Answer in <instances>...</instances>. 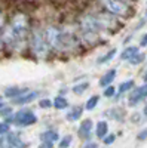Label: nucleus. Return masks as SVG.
I'll list each match as a JSON object with an SVG mask.
<instances>
[{"label": "nucleus", "instance_id": "obj_36", "mask_svg": "<svg viewBox=\"0 0 147 148\" xmlns=\"http://www.w3.org/2000/svg\"><path fill=\"white\" fill-rule=\"evenodd\" d=\"M143 117L144 119H147V104L144 105V108H143Z\"/></svg>", "mask_w": 147, "mask_h": 148}, {"label": "nucleus", "instance_id": "obj_6", "mask_svg": "<svg viewBox=\"0 0 147 148\" xmlns=\"http://www.w3.org/2000/svg\"><path fill=\"white\" fill-rule=\"evenodd\" d=\"M37 123V116L34 114L33 110H28V108H21L18 110L17 113L12 117V125H15L17 127H28V126H33Z\"/></svg>", "mask_w": 147, "mask_h": 148}, {"label": "nucleus", "instance_id": "obj_10", "mask_svg": "<svg viewBox=\"0 0 147 148\" xmlns=\"http://www.w3.org/2000/svg\"><path fill=\"white\" fill-rule=\"evenodd\" d=\"M37 98H39V92L30 90L28 93L22 95L19 98H15V99H12V104H15V105H27V104L33 102L34 99H37Z\"/></svg>", "mask_w": 147, "mask_h": 148}, {"label": "nucleus", "instance_id": "obj_12", "mask_svg": "<svg viewBox=\"0 0 147 148\" xmlns=\"http://www.w3.org/2000/svg\"><path fill=\"white\" fill-rule=\"evenodd\" d=\"M116 74H117V71H116V68H112V70H108L104 76L100 79V82H98V84H100V88H108V86H112L113 84V80L116 79Z\"/></svg>", "mask_w": 147, "mask_h": 148}, {"label": "nucleus", "instance_id": "obj_19", "mask_svg": "<svg viewBox=\"0 0 147 148\" xmlns=\"http://www.w3.org/2000/svg\"><path fill=\"white\" fill-rule=\"evenodd\" d=\"M54 108L55 110H59V111H63V110H67L68 108V101H67V98L66 96H55L54 98Z\"/></svg>", "mask_w": 147, "mask_h": 148}, {"label": "nucleus", "instance_id": "obj_11", "mask_svg": "<svg viewBox=\"0 0 147 148\" xmlns=\"http://www.w3.org/2000/svg\"><path fill=\"white\" fill-rule=\"evenodd\" d=\"M40 142H51V144H55L57 141L59 142V133L55 130V129H48L45 132L40 133Z\"/></svg>", "mask_w": 147, "mask_h": 148}, {"label": "nucleus", "instance_id": "obj_23", "mask_svg": "<svg viewBox=\"0 0 147 148\" xmlns=\"http://www.w3.org/2000/svg\"><path fill=\"white\" fill-rule=\"evenodd\" d=\"M71 141H73V136H71V135H66L64 138L59 139L58 148H68V147L71 145Z\"/></svg>", "mask_w": 147, "mask_h": 148}, {"label": "nucleus", "instance_id": "obj_25", "mask_svg": "<svg viewBox=\"0 0 147 148\" xmlns=\"http://www.w3.org/2000/svg\"><path fill=\"white\" fill-rule=\"evenodd\" d=\"M116 93H117V89L115 88L113 84H112V86H108V88H106L104 92H103V95H104L106 98H115Z\"/></svg>", "mask_w": 147, "mask_h": 148}, {"label": "nucleus", "instance_id": "obj_14", "mask_svg": "<svg viewBox=\"0 0 147 148\" xmlns=\"http://www.w3.org/2000/svg\"><path fill=\"white\" fill-rule=\"evenodd\" d=\"M83 116V107L80 105H76V107H71L70 111H67V114H66V119L71 123H76L77 120H80Z\"/></svg>", "mask_w": 147, "mask_h": 148}, {"label": "nucleus", "instance_id": "obj_7", "mask_svg": "<svg viewBox=\"0 0 147 148\" xmlns=\"http://www.w3.org/2000/svg\"><path fill=\"white\" fill-rule=\"evenodd\" d=\"M147 98V83L135 88L132 92H129V98H128V105L129 107H135L137 104H140L143 99Z\"/></svg>", "mask_w": 147, "mask_h": 148}, {"label": "nucleus", "instance_id": "obj_37", "mask_svg": "<svg viewBox=\"0 0 147 148\" xmlns=\"http://www.w3.org/2000/svg\"><path fill=\"white\" fill-rule=\"evenodd\" d=\"M5 107H6L5 101H0V110H2V108H5Z\"/></svg>", "mask_w": 147, "mask_h": 148}, {"label": "nucleus", "instance_id": "obj_31", "mask_svg": "<svg viewBox=\"0 0 147 148\" xmlns=\"http://www.w3.org/2000/svg\"><path fill=\"white\" fill-rule=\"evenodd\" d=\"M140 46H141V47H147V33H144V34L140 37Z\"/></svg>", "mask_w": 147, "mask_h": 148}, {"label": "nucleus", "instance_id": "obj_2", "mask_svg": "<svg viewBox=\"0 0 147 148\" xmlns=\"http://www.w3.org/2000/svg\"><path fill=\"white\" fill-rule=\"evenodd\" d=\"M8 25L12 28V31H14L18 37L28 42V36H30L31 28H30V18H28L27 14H24L21 10H15L14 14L10 15Z\"/></svg>", "mask_w": 147, "mask_h": 148}, {"label": "nucleus", "instance_id": "obj_5", "mask_svg": "<svg viewBox=\"0 0 147 148\" xmlns=\"http://www.w3.org/2000/svg\"><path fill=\"white\" fill-rule=\"evenodd\" d=\"M79 28L80 33L85 34H101L103 27L100 24L97 14H85L79 18Z\"/></svg>", "mask_w": 147, "mask_h": 148}, {"label": "nucleus", "instance_id": "obj_21", "mask_svg": "<svg viewBox=\"0 0 147 148\" xmlns=\"http://www.w3.org/2000/svg\"><path fill=\"white\" fill-rule=\"evenodd\" d=\"M89 88V83L88 82H82V83H76L75 86H73V93H76V95H82L83 92H86Z\"/></svg>", "mask_w": 147, "mask_h": 148}, {"label": "nucleus", "instance_id": "obj_8", "mask_svg": "<svg viewBox=\"0 0 147 148\" xmlns=\"http://www.w3.org/2000/svg\"><path fill=\"white\" fill-rule=\"evenodd\" d=\"M6 148H27V144L22 141L21 135L17 132H9L5 135Z\"/></svg>", "mask_w": 147, "mask_h": 148}, {"label": "nucleus", "instance_id": "obj_3", "mask_svg": "<svg viewBox=\"0 0 147 148\" xmlns=\"http://www.w3.org/2000/svg\"><path fill=\"white\" fill-rule=\"evenodd\" d=\"M101 6L106 12L115 15L116 18H129L134 14V9L126 0H101Z\"/></svg>", "mask_w": 147, "mask_h": 148}, {"label": "nucleus", "instance_id": "obj_16", "mask_svg": "<svg viewBox=\"0 0 147 148\" xmlns=\"http://www.w3.org/2000/svg\"><path fill=\"white\" fill-rule=\"evenodd\" d=\"M140 53V47L138 46H126L124 49V52L120 53V59L122 61H131L135 55Z\"/></svg>", "mask_w": 147, "mask_h": 148}, {"label": "nucleus", "instance_id": "obj_4", "mask_svg": "<svg viewBox=\"0 0 147 148\" xmlns=\"http://www.w3.org/2000/svg\"><path fill=\"white\" fill-rule=\"evenodd\" d=\"M46 42L49 47L57 52H63V40H64V28L58 25H46L43 28Z\"/></svg>", "mask_w": 147, "mask_h": 148}, {"label": "nucleus", "instance_id": "obj_35", "mask_svg": "<svg viewBox=\"0 0 147 148\" xmlns=\"http://www.w3.org/2000/svg\"><path fill=\"white\" fill-rule=\"evenodd\" d=\"M3 47H5V42H3V37H2V33H0V52L3 51Z\"/></svg>", "mask_w": 147, "mask_h": 148}, {"label": "nucleus", "instance_id": "obj_29", "mask_svg": "<svg viewBox=\"0 0 147 148\" xmlns=\"http://www.w3.org/2000/svg\"><path fill=\"white\" fill-rule=\"evenodd\" d=\"M115 141H116V135L112 133V135H107V136L103 139V144H104V145H112Z\"/></svg>", "mask_w": 147, "mask_h": 148}, {"label": "nucleus", "instance_id": "obj_33", "mask_svg": "<svg viewBox=\"0 0 147 148\" xmlns=\"http://www.w3.org/2000/svg\"><path fill=\"white\" fill-rule=\"evenodd\" d=\"M83 148H98V144L97 142H88V144H85Z\"/></svg>", "mask_w": 147, "mask_h": 148}, {"label": "nucleus", "instance_id": "obj_18", "mask_svg": "<svg viewBox=\"0 0 147 148\" xmlns=\"http://www.w3.org/2000/svg\"><path fill=\"white\" fill-rule=\"evenodd\" d=\"M106 116L108 119H112V120L122 121V120H124V117H125V113H124V110H120V108H112V110H107Z\"/></svg>", "mask_w": 147, "mask_h": 148}, {"label": "nucleus", "instance_id": "obj_38", "mask_svg": "<svg viewBox=\"0 0 147 148\" xmlns=\"http://www.w3.org/2000/svg\"><path fill=\"white\" fill-rule=\"evenodd\" d=\"M143 79H144V82H146V83H147V71H146V73H144V76H143Z\"/></svg>", "mask_w": 147, "mask_h": 148}, {"label": "nucleus", "instance_id": "obj_39", "mask_svg": "<svg viewBox=\"0 0 147 148\" xmlns=\"http://www.w3.org/2000/svg\"><path fill=\"white\" fill-rule=\"evenodd\" d=\"M0 101H3V96H0Z\"/></svg>", "mask_w": 147, "mask_h": 148}, {"label": "nucleus", "instance_id": "obj_26", "mask_svg": "<svg viewBox=\"0 0 147 148\" xmlns=\"http://www.w3.org/2000/svg\"><path fill=\"white\" fill-rule=\"evenodd\" d=\"M10 132V125L8 121H0V136H5L6 133Z\"/></svg>", "mask_w": 147, "mask_h": 148}, {"label": "nucleus", "instance_id": "obj_28", "mask_svg": "<svg viewBox=\"0 0 147 148\" xmlns=\"http://www.w3.org/2000/svg\"><path fill=\"white\" fill-rule=\"evenodd\" d=\"M8 18H6V14H5V12L2 10V9H0V31H2L6 25H8Z\"/></svg>", "mask_w": 147, "mask_h": 148}, {"label": "nucleus", "instance_id": "obj_20", "mask_svg": "<svg viewBox=\"0 0 147 148\" xmlns=\"http://www.w3.org/2000/svg\"><path fill=\"white\" fill-rule=\"evenodd\" d=\"M116 52H117V49H116V47H113L112 51H108L107 53H104L103 56L98 58L97 62H98V64H106V62H108V61H112V59L116 56Z\"/></svg>", "mask_w": 147, "mask_h": 148}, {"label": "nucleus", "instance_id": "obj_32", "mask_svg": "<svg viewBox=\"0 0 147 148\" xmlns=\"http://www.w3.org/2000/svg\"><path fill=\"white\" fill-rule=\"evenodd\" d=\"M39 148H54V144H51V142H40Z\"/></svg>", "mask_w": 147, "mask_h": 148}, {"label": "nucleus", "instance_id": "obj_13", "mask_svg": "<svg viewBox=\"0 0 147 148\" xmlns=\"http://www.w3.org/2000/svg\"><path fill=\"white\" fill-rule=\"evenodd\" d=\"M28 92H30L28 88H6L3 95L6 98H9V99H15V98H19V96L26 95Z\"/></svg>", "mask_w": 147, "mask_h": 148}, {"label": "nucleus", "instance_id": "obj_40", "mask_svg": "<svg viewBox=\"0 0 147 148\" xmlns=\"http://www.w3.org/2000/svg\"><path fill=\"white\" fill-rule=\"evenodd\" d=\"M146 16H147V9H146Z\"/></svg>", "mask_w": 147, "mask_h": 148}, {"label": "nucleus", "instance_id": "obj_1", "mask_svg": "<svg viewBox=\"0 0 147 148\" xmlns=\"http://www.w3.org/2000/svg\"><path fill=\"white\" fill-rule=\"evenodd\" d=\"M28 46H30L31 53L36 58L46 59L49 56V51H51V47H49V45L46 42L43 28H39V27L31 28L30 36H28Z\"/></svg>", "mask_w": 147, "mask_h": 148}, {"label": "nucleus", "instance_id": "obj_15", "mask_svg": "<svg viewBox=\"0 0 147 148\" xmlns=\"http://www.w3.org/2000/svg\"><path fill=\"white\" fill-rule=\"evenodd\" d=\"M107 135H108V123H107L106 120L98 121L97 126H95V136H97L98 139L103 141Z\"/></svg>", "mask_w": 147, "mask_h": 148}, {"label": "nucleus", "instance_id": "obj_27", "mask_svg": "<svg viewBox=\"0 0 147 148\" xmlns=\"http://www.w3.org/2000/svg\"><path fill=\"white\" fill-rule=\"evenodd\" d=\"M39 107L40 108H51V107H54V101L48 99V98H43V99L39 101Z\"/></svg>", "mask_w": 147, "mask_h": 148}, {"label": "nucleus", "instance_id": "obj_22", "mask_svg": "<svg viewBox=\"0 0 147 148\" xmlns=\"http://www.w3.org/2000/svg\"><path fill=\"white\" fill-rule=\"evenodd\" d=\"M98 102H100V96H98V95H92L89 99L86 101V104H85V110L92 111V110L98 105Z\"/></svg>", "mask_w": 147, "mask_h": 148}, {"label": "nucleus", "instance_id": "obj_30", "mask_svg": "<svg viewBox=\"0 0 147 148\" xmlns=\"http://www.w3.org/2000/svg\"><path fill=\"white\" fill-rule=\"evenodd\" d=\"M146 139H147V127H144L137 133V141H146Z\"/></svg>", "mask_w": 147, "mask_h": 148}, {"label": "nucleus", "instance_id": "obj_24", "mask_svg": "<svg viewBox=\"0 0 147 148\" xmlns=\"http://www.w3.org/2000/svg\"><path fill=\"white\" fill-rule=\"evenodd\" d=\"M144 59H146V53H144V52H140L138 55H135V56L129 61V64H131V65H140V64L144 62Z\"/></svg>", "mask_w": 147, "mask_h": 148}, {"label": "nucleus", "instance_id": "obj_9", "mask_svg": "<svg viewBox=\"0 0 147 148\" xmlns=\"http://www.w3.org/2000/svg\"><path fill=\"white\" fill-rule=\"evenodd\" d=\"M92 129H94V121L91 119H85L82 120V123L79 125L77 127V136L83 141H86L91 138V135H92Z\"/></svg>", "mask_w": 147, "mask_h": 148}, {"label": "nucleus", "instance_id": "obj_34", "mask_svg": "<svg viewBox=\"0 0 147 148\" xmlns=\"http://www.w3.org/2000/svg\"><path fill=\"white\" fill-rule=\"evenodd\" d=\"M0 148H6V142H5V136H0Z\"/></svg>", "mask_w": 147, "mask_h": 148}, {"label": "nucleus", "instance_id": "obj_17", "mask_svg": "<svg viewBox=\"0 0 147 148\" xmlns=\"http://www.w3.org/2000/svg\"><path fill=\"white\" fill-rule=\"evenodd\" d=\"M134 89H135V82H134L132 79L129 80H125V82H122L119 84V88H117V93L119 95H124L126 92H132Z\"/></svg>", "mask_w": 147, "mask_h": 148}]
</instances>
